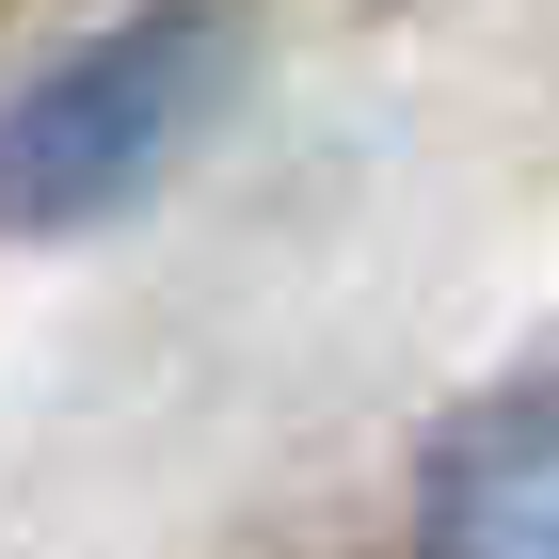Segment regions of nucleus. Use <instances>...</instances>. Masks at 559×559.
<instances>
[{"label":"nucleus","instance_id":"2","mask_svg":"<svg viewBox=\"0 0 559 559\" xmlns=\"http://www.w3.org/2000/svg\"><path fill=\"white\" fill-rule=\"evenodd\" d=\"M416 559H559V384L464 400L416 464Z\"/></svg>","mask_w":559,"mask_h":559},{"label":"nucleus","instance_id":"1","mask_svg":"<svg viewBox=\"0 0 559 559\" xmlns=\"http://www.w3.org/2000/svg\"><path fill=\"white\" fill-rule=\"evenodd\" d=\"M209 81H224V16L209 0H160L129 33L64 48L48 81H16L0 96V224H16V240H64V224L129 209L144 176L192 144Z\"/></svg>","mask_w":559,"mask_h":559}]
</instances>
